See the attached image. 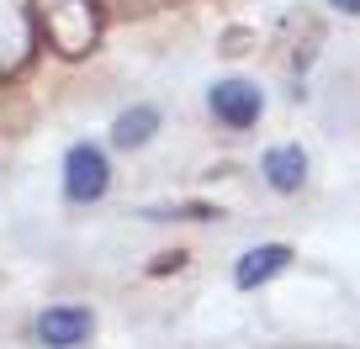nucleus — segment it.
I'll return each mask as SVG.
<instances>
[{"label": "nucleus", "instance_id": "f257e3e1", "mask_svg": "<svg viewBox=\"0 0 360 349\" xmlns=\"http://www.w3.org/2000/svg\"><path fill=\"white\" fill-rule=\"evenodd\" d=\"M32 22L58 58H85L101 43L106 6L101 0H32Z\"/></svg>", "mask_w": 360, "mask_h": 349}, {"label": "nucleus", "instance_id": "f03ea898", "mask_svg": "<svg viewBox=\"0 0 360 349\" xmlns=\"http://www.w3.org/2000/svg\"><path fill=\"white\" fill-rule=\"evenodd\" d=\"M106 185H112V159H106V148L75 143L64 154V196L85 206V202H101Z\"/></svg>", "mask_w": 360, "mask_h": 349}, {"label": "nucleus", "instance_id": "7ed1b4c3", "mask_svg": "<svg viewBox=\"0 0 360 349\" xmlns=\"http://www.w3.org/2000/svg\"><path fill=\"white\" fill-rule=\"evenodd\" d=\"M207 106H212V117L217 122H228V127H255L259 122V112H265V101H259V85H249V79H217L212 91H207Z\"/></svg>", "mask_w": 360, "mask_h": 349}, {"label": "nucleus", "instance_id": "20e7f679", "mask_svg": "<svg viewBox=\"0 0 360 349\" xmlns=\"http://www.w3.org/2000/svg\"><path fill=\"white\" fill-rule=\"evenodd\" d=\"M85 334H90L85 307H48V312H37V344H48V349H75V344H85Z\"/></svg>", "mask_w": 360, "mask_h": 349}, {"label": "nucleus", "instance_id": "39448f33", "mask_svg": "<svg viewBox=\"0 0 360 349\" xmlns=\"http://www.w3.org/2000/svg\"><path fill=\"white\" fill-rule=\"evenodd\" d=\"M265 180L276 185L281 196H292V191H302V180H307V154L297 143H281V148H270L265 154Z\"/></svg>", "mask_w": 360, "mask_h": 349}, {"label": "nucleus", "instance_id": "423d86ee", "mask_svg": "<svg viewBox=\"0 0 360 349\" xmlns=\"http://www.w3.org/2000/svg\"><path fill=\"white\" fill-rule=\"evenodd\" d=\"M286 259H292V249H286V244H259V249H249V254L238 259L233 281L244 286V291H255L259 281H270L276 270H286Z\"/></svg>", "mask_w": 360, "mask_h": 349}, {"label": "nucleus", "instance_id": "0eeeda50", "mask_svg": "<svg viewBox=\"0 0 360 349\" xmlns=\"http://www.w3.org/2000/svg\"><path fill=\"white\" fill-rule=\"evenodd\" d=\"M154 127H159V112H154V106H133V112H122V117L112 122V138H117L122 148H143L148 138H154Z\"/></svg>", "mask_w": 360, "mask_h": 349}, {"label": "nucleus", "instance_id": "6e6552de", "mask_svg": "<svg viewBox=\"0 0 360 349\" xmlns=\"http://www.w3.org/2000/svg\"><path fill=\"white\" fill-rule=\"evenodd\" d=\"M180 265H186V254H180V249H169V254H159L148 270H154V275H169V270H180Z\"/></svg>", "mask_w": 360, "mask_h": 349}, {"label": "nucleus", "instance_id": "1a4fd4ad", "mask_svg": "<svg viewBox=\"0 0 360 349\" xmlns=\"http://www.w3.org/2000/svg\"><path fill=\"white\" fill-rule=\"evenodd\" d=\"M122 11H159V6H175V0H117Z\"/></svg>", "mask_w": 360, "mask_h": 349}, {"label": "nucleus", "instance_id": "9d476101", "mask_svg": "<svg viewBox=\"0 0 360 349\" xmlns=\"http://www.w3.org/2000/svg\"><path fill=\"white\" fill-rule=\"evenodd\" d=\"M334 11H345V16H360V0H328Z\"/></svg>", "mask_w": 360, "mask_h": 349}]
</instances>
